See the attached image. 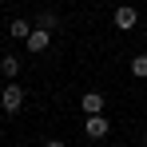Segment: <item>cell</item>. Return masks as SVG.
Wrapping results in <instances>:
<instances>
[{
    "mask_svg": "<svg viewBox=\"0 0 147 147\" xmlns=\"http://www.w3.org/2000/svg\"><path fill=\"white\" fill-rule=\"evenodd\" d=\"M0 107H4L8 115H16V111L24 107V88H20L16 80H8V88L0 92Z\"/></svg>",
    "mask_w": 147,
    "mask_h": 147,
    "instance_id": "1",
    "label": "cell"
},
{
    "mask_svg": "<svg viewBox=\"0 0 147 147\" xmlns=\"http://www.w3.org/2000/svg\"><path fill=\"white\" fill-rule=\"evenodd\" d=\"M143 139H147V135H143Z\"/></svg>",
    "mask_w": 147,
    "mask_h": 147,
    "instance_id": "11",
    "label": "cell"
},
{
    "mask_svg": "<svg viewBox=\"0 0 147 147\" xmlns=\"http://www.w3.org/2000/svg\"><path fill=\"white\" fill-rule=\"evenodd\" d=\"M107 131H111L107 115H88V123H84V135L88 139H107Z\"/></svg>",
    "mask_w": 147,
    "mask_h": 147,
    "instance_id": "2",
    "label": "cell"
},
{
    "mask_svg": "<svg viewBox=\"0 0 147 147\" xmlns=\"http://www.w3.org/2000/svg\"><path fill=\"white\" fill-rule=\"evenodd\" d=\"M131 76L135 80H147V56H135L131 60Z\"/></svg>",
    "mask_w": 147,
    "mask_h": 147,
    "instance_id": "9",
    "label": "cell"
},
{
    "mask_svg": "<svg viewBox=\"0 0 147 147\" xmlns=\"http://www.w3.org/2000/svg\"><path fill=\"white\" fill-rule=\"evenodd\" d=\"M80 107H84V115H103L107 99H103V92H84V99H80Z\"/></svg>",
    "mask_w": 147,
    "mask_h": 147,
    "instance_id": "4",
    "label": "cell"
},
{
    "mask_svg": "<svg viewBox=\"0 0 147 147\" xmlns=\"http://www.w3.org/2000/svg\"><path fill=\"white\" fill-rule=\"evenodd\" d=\"M20 68H24V64H20L16 56H4V60H0V72H4V80H16V76H20Z\"/></svg>",
    "mask_w": 147,
    "mask_h": 147,
    "instance_id": "7",
    "label": "cell"
},
{
    "mask_svg": "<svg viewBox=\"0 0 147 147\" xmlns=\"http://www.w3.org/2000/svg\"><path fill=\"white\" fill-rule=\"evenodd\" d=\"M143 147H147V143H143Z\"/></svg>",
    "mask_w": 147,
    "mask_h": 147,
    "instance_id": "12",
    "label": "cell"
},
{
    "mask_svg": "<svg viewBox=\"0 0 147 147\" xmlns=\"http://www.w3.org/2000/svg\"><path fill=\"white\" fill-rule=\"evenodd\" d=\"M36 28H48V32H56V28H60V16H56L52 8H40V16H36Z\"/></svg>",
    "mask_w": 147,
    "mask_h": 147,
    "instance_id": "6",
    "label": "cell"
},
{
    "mask_svg": "<svg viewBox=\"0 0 147 147\" xmlns=\"http://www.w3.org/2000/svg\"><path fill=\"white\" fill-rule=\"evenodd\" d=\"M44 147H68V143H64V139H48Z\"/></svg>",
    "mask_w": 147,
    "mask_h": 147,
    "instance_id": "10",
    "label": "cell"
},
{
    "mask_svg": "<svg viewBox=\"0 0 147 147\" xmlns=\"http://www.w3.org/2000/svg\"><path fill=\"white\" fill-rule=\"evenodd\" d=\"M135 24H139V12H135L131 4H119V8H115V28L127 32V28H135Z\"/></svg>",
    "mask_w": 147,
    "mask_h": 147,
    "instance_id": "5",
    "label": "cell"
},
{
    "mask_svg": "<svg viewBox=\"0 0 147 147\" xmlns=\"http://www.w3.org/2000/svg\"><path fill=\"white\" fill-rule=\"evenodd\" d=\"M8 32H12V40H28V36H32V24H28V20H12Z\"/></svg>",
    "mask_w": 147,
    "mask_h": 147,
    "instance_id": "8",
    "label": "cell"
},
{
    "mask_svg": "<svg viewBox=\"0 0 147 147\" xmlns=\"http://www.w3.org/2000/svg\"><path fill=\"white\" fill-rule=\"evenodd\" d=\"M48 44H52V32H48V28H32V36L24 40V48L32 52V56H40V52L48 48Z\"/></svg>",
    "mask_w": 147,
    "mask_h": 147,
    "instance_id": "3",
    "label": "cell"
}]
</instances>
